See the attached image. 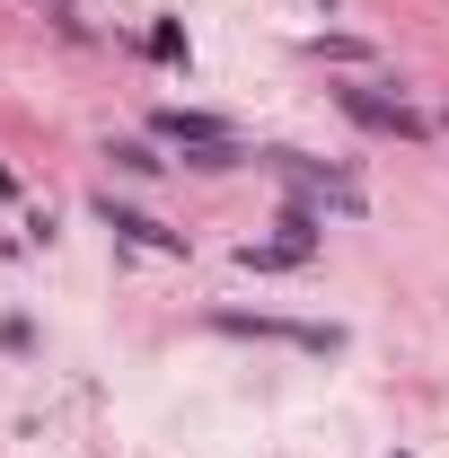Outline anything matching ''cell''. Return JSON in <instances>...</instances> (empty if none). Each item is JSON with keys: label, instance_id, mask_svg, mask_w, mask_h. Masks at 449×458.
<instances>
[{"label": "cell", "instance_id": "6da1fadb", "mask_svg": "<svg viewBox=\"0 0 449 458\" xmlns=\"http://www.w3.org/2000/svg\"><path fill=\"white\" fill-rule=\"evenodd\" d=\"M150 132H159V141H176V150H185V168H238V159H247V141H238V132H229L221 114H185V106H159L150 114Z\"/></svg>", "mask_w": 449, "mask_h": 458}, {"label": "cell", "instance_id": "7a4b0ae2", "mask_svg": "<svg viewBox=\"0 0 449 458\" xmlns=\"http://www.w3.org/2000/svg\"><path fill=\"white\" fill-rule=\"evenodd\" d=\"M265 168L300 194V203H318V212H343V221H361L370 212V194L352 185L343 168H326V159H300V150H265Z\"/></svg>", "mask_w": 449, "mask_h": 458}, {"label": "cell", "instance_id": "3957f363", "mask_svg": "<svg viewBox=\"0 0 449 458\" xmlns=\"http://www.w3.org/2000/svg\"><path fill=\"white\" fill-rule=\"evenodd\" d=\"M335 106L352 114V123H370V132H396V141H423V132H432L414 106H396V98H379V89H335Z\"/></svg>", "mask_w": 449, "mask_h": 458}, {"label": "cell", "instance_id": "277c9868", "mask_svg": "<svg viewBox=\"0 0 449 458\" xmlns=\"http://www.w3.org/2000/svg\"><path fill=\"white\" fill-rule=\"evenodd\" d=\"M212 327H229V335H274V344H300V352H343V327H291V318H238V309H221Z\"/></svg>", "mask_w": 449, "mask_h": 458}, {"label": "cell", "instance_id": "5b68a950", "mask_svg": "<svg viewBox=\"0 0 449 458\" xmlns=\"http://www.w3.org/2000/svg\"><path fill=\"white\" fill-rule=\"evenodd\" d=\"M97 221H106L114 238H132V247H159V256H185V229L150 221V212H132V203H114V194H97Z\"/></svg>", "mask_w": 449, "mask_h": 458}, {"label": "cell", "instance_id": "8992f818", "mask_svg": "<svg viewBox=\"0 0 449 458\" xmlns=\"http://www.w3.org/2000/svg\"><path fill=\"white\" fill-rule=\"evenodd\" d=\"M106 159H114V168H132V176H159V168H168V159H159V150H141V141H114Z\"/></svg>", "mask_w": 449, "mask_h": 458}, {"label": "cell", "instance_id": "52a82bcc", "mask_svg": "<svg viewBox=\"0 0 449 458\" xmlns=\"http://www.w3.org/2000/svg\"><path fill=\"white\" fill-rule=\"evenodd\" d=\"M150 54H159V62H185V27H176V18L150 27Z\"/></svg>", "mask_w": 449, "mask_h": 458}, {"label": "cell", "instance_id": "ba28073f", "mask_svg": "<svg viewBox=\"0 0 449 458\" xmlns=\"http://www.w3.org/2000/svg\"><path fill=\"white\" fill-rule=\"evenodd\" d=\"M396 458H405V450H396Z\"/></svg>", "mask_w": 449, "mask_h": 458}]
</instances>
